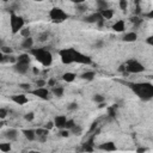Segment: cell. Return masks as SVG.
Listing matches in <instances>:
<instances>
[{
	"label": "cell",
	"instance_id": "cell-1",
	"mask_svg": "<svg viewBox=\"0 0 153 153\" xmlns=\"http://www.w3.org/2000/svg\"><path fill=\"white\" fill-rule=\"evenodd\" d=\"M132 91L142 100H150L153 98V85L151 83H129Z\"/></svg>",
	"mask_w": 153,
	"mask_h": 153
},
{
	"label": "cell",
	"instance_id": "cell-2",
	"mask_svg": "<svg viewBox=\"0 0 153 153\" xmlns=\"http://www.w3.org/2000/svg\"><path fill=\"white\" fill-rule=\"evenodd\" d=\"M30 54L34 55L38 62L42 64L44 67H49L53 62V55L46 47L44 48H31L30 49Z\"/></svg>",
	"mask_w": 153,
	"mask_h": 153
},
{
	"label": "cell",
	"instance_id": "cell-3",
	"mask_svg": "<svg viewBox=\"0 0 153 153\" xmlns=\"http://www.w3.org/2000/svg\"><path fill=\"white\" fill-rule=\"evenodd\" d=\"M49 17H50V19H52L53 23L59 24V23L65 22V20L68 18V15L64 11L62 8H60V7H53L49 11Z\"/></svg>",
	"mask_w": 153,
	"mask_h": 153
},
{
	"label": "cell",
	"instance_id": "cell-4",
	"mask_svg": "<svg viewBox=\"0 0 153 153\" xmlns=\"http://www.w3.org/2000/svg\"><path fill=\"white\" fill-rule=\"evenodd\" d=\"M126 66V72L127 73H134V74H138V73H142L145 71V66L142 65L141 62H139L138 60H128L127 62L125 64Z\"/></svg>",
	"mask_w": 153,
	"mask_h": 153
},
{
	"label": "cell",
	"instance_id": "cell-5",
	"mask_svg": "<svg viewBox=\"0 0 153 153\" xmlns=\"http://www.w3.org/2000/svg\"><path fill=\"white\" fill-rule=\"evenodd\" d=\"M24 24H25V22L22 17L17 16L15 13H11V16H10V25H11V30L13 34L19 33L20 30L24 28Z\"/></svg>",
	"mask_w": 153,
	"mask_h": 153
},
{
	"label": "cell",
	"instance_id": "cell-6",
	"mask_svg": "<svg viewBox=\"0 0 153 153\" xmlns=\"http://www.w3.org/2000/svg\"><path fill=\"white\" fill-rule=\"evenodd\" d=\"M73 53H74V49L73 48H66V49H61L59 54H60V59L62 61V64L65 65H71L73 64Z\"/></svg>",
	"mask_w": 153,
	"mask_h": 153
},
{
	"label": "cell",
	"instance_id": "cell-7",
	"mask_svg": "<svg viewBox=\"0 0 153 153\" xmlns=\"http://www.w3.org/2000/svg\"><path fill=\"white\" fill-rule=\"evenodd\" d=\"M73 61L77 64H81V65H91L92 64V60L89 55H85L83 53L78 52V50L74 49V53H73Z\"/></svg>",
	"mask_w": 153,
	"mask_h": 153
},
{
	"label": "cell",
	"instance_id": "cell-8",
	"mask_svg": "<svg viewBox=\"0 0 153 153\" xmlns=\"http://www.w3.org/2000/svg\"><path fill=\"white\" fill-rule=\"evenodd\" d=\"M34 96L41 98V99H44L47 100L49 98V91L46 89V87H37L36 90H33V91H30Z\"/></svg>",
	"mask_w": 153,
	"mask_h": 153
},
{
	"label": "cell",
	"instance_id": "cell-9",
	"mask_svg": "<svg viewBox=\"0 0 153 153\" xmlns=\"http://www.w3.org/2000/svg\"><path fill=\"white\" fill-rule=\"evenodd\" d=\"M66 121H67V117L65 115H57L55 118H54V126L57 127L59 129H64L65 128V125H66Z\"/></svg>",
	"mask_w": 153,
	"mask_h": 153
},
{
	"label": "cell",
	"instance_id": "cell-10",
	"mask_svg": "<svg viewBox=\"0 0 153 153\" xmlns=\"http://www.w3.org/2000/svg\"><path fill=\"white\" fill-rule=\"evenodd\" d=\"M98 148L102 150V151H107V152H114V151L117 150L115 142H113V141H107V142H104V144H100Z\"/></svg>",
	"mask_w": 153,
	"mask_h": 153
},
{
	"label": "cell",
	"instance_id": "cell-11",
	"mask_svg": "<svg viewBox=\"0 0 153 153\" xmlns=\"http://www.w3.org/2000/svg\"><path fill=\"white\" fill-rule=\"evenodd\" d=\"M11 99H12V102H15V103L18 105H24L29 102V98L25 95H15L11 97Z\"/></svg>",
	"mask_w": 153,
	"mask_h": 153
},
{
	"label": "cell",
	"instance_id": "cell-12",
	"mask_svg": "<svg viewBox=\"0 0 153 153\" xmlns=\"http://www.w3.org/2000/svg\"><path fill=\"white\" fill-rule=\"evenodd\" d=\"M5 138L8 139L10 141H15V140H17V138H18V130L15 129V128H10V129H7V130L5 132Z\"/></svg>",
	"mask_w": 153,
	"mask_h": 153
},
{
	"label": "cell",
	"instance_id": "cell-13",
	"mask_svg": "<svg viewBox=\"0 0 153 153\" xmlns=\"http://www.w3.org/2000/svg\"><path fill=\"white\" fill-rule=\"evenodd\" d=\"M100 19H103L100 17V15L98 13V12H96V13H92V15H90V16H87V17H85L84 18V20L86 23H90V24H92V23H97L98 20H100Z\"/></svg>",
	"mask_w": 153,
	"mask_h": 153
},
{
	"label": "cell",
	"instance_id": "cell-14",
	"mask_svg": "<svg viewBox=\"0 0 153 153\" xmlns=\"http://www.w3.org/2000/svg\"><path fill=\"white\" fill-rule=\"evenodd\" d=\"M15 71L17 73H19V74H25L26 72H28V69H29V66L28 65H23V64H15Z\"/></svg>",
	"mask_w": 153,
	"mask_h": 153
},
{
	"label": "cell",
	"instance_id": "cell-15",
	"mask_svg": "<svg viewBox=\"0 0 153 153\" xmlns=\"http://www.w3.org/2000/svg\"><path fill=\"white\" fill-rule=\"evenodd\" d=\"M30 56H29V54H20L19 56H17V62L18 64H23V65H30ZM16 62V64H17Z\"/></svg>",
	"mask_w": 153,
	"mask_h": 153
},
{
	"label": "cell",
	"instance_id": "cell-16",
	"mask_svg": "<svg viewBox=\"0 0 153 153\" xmlns=\"http://www.w3.org/2000/svg\"><path fill=\"white\" fill-rule=\"evenodd\" d=\"M113 30L116 33H122V31H125V22L122 19L117 20V22L113 25Z\"/></svg>",
	"mask_w": 153,
	"mask_h": 153
},
{
	"label": "cell",
	"instance_id": "cell-17",
	"mask_svg": "<svg viewBox=\"0 0 153 153\" xmlns=\"http://www.w3.org/2000/svg\"><path fill=\"white\" fill-rule=\"evenodd\" d=\"M23 134L30 141H34L36 139V133H35V130H33V129H23Z\"/></svg>",
	"mask_w": 153,
	"mask_h": 153
},
{
	"label": "cell",
	"instance_id": "cell-18",
	"mask_svg": "<svg viewBox=\"0 0 153 153\" xmlns=\"http://www.w3.org/2000/svg\"><path fill=\"white\" fill-rule=\"evenodd\" d=\"M136 38H138V35H136V33H134V31H132V33H128V34H126L125 36H123V39L125 42H135L136 41Z\"/></svg>",
	"mask_w": 153,
	"mask_h": 153
},
{
	"label": "cell",
	"instance_id": "cell-19",
	"mask_svg": "<svg viewBox=\"0 0 153 153\" xmlns=\"http://www.w3.org/2000/svg\"><path fill=\"white\" fill-rule=\"evenodd\" d=\"M98 13L100 15V17L103 18L104 20L105 19H111V18H113V16H114V11H113V10H110V8L104 10V11H99Z\"/></svg>",
	"mask_w": 153,
	"mask_h": 153
},
{
	"label": "cell",
	"instance_id": "cell-20",
	"mask_svg": "<svg viewBox=\"0 0 153 153\" xmlns=\"http://www.w3.org/2000/svg\"><path fill=\"white\" fill-rule=\"evenodd\" d=\"M34 46V39L31 37H28V38H24L23 43H22V48L23 49H31Z\"/></svg>",
	"mask_w": 153,
	"mask_h": 153
},
{
	"label": "cell",
	"instance_id": "cell-21",
	"mask_svg": "<svg viewBox=\"0 0 153 153\" xmlns=\"http://www.w3.org/2000/svg\"><path fill=\"white\" fill-rule=\"evenodd\" d=\"M75 77H77V75H75L73 72H66V73H64L62 79L66 81V83H72V81L75 80Z\"/></svg>",
	"mask_w": 153,
	"mask_h": 153
},
{
	"label": "cell",
	"instance_id": "cell-22",
	"mask_svg": "<svg viewBox=\"0 0 153 153\" xmlns=\"http://www.w3.org/2000/svg\"><path fill=\"white\" fill-rule=\"evenodd\" d=\"M96 77L95 72L93 71H87V72L83 73L81 74V79H84V80H87V81H91V80H93Z\"/></svg>",
	"mask_w": 153,
	"mask_h": 153
},
{
	"label": "cell",
	"instance_id": "cell-23",
	"mask_svg": "<svg viewBox=\"0 0 153 153\" xmlns=\"http://www.w3.org/2000/svg\"><path fill=\"white\" fill-rule=\"evenodd\" d=\"M52 92H53V95L55 97H62L65 90H64V87H61V86H54L52 89Z\"/></svg>",
	"mask_w": 153,
	"mask_h": 153
},
{
	"label": "cell",
	"instance_id": "cell-24",
	"mask_svg": "<svg viewBox=\"0 0 153 153\" xmlns=\"http://www.w3.org/2000/svg\"><path fill=\"white\" fill-rule=\"evenodd\" d=\"M97 6H98V12L99 11H104V10H108L109 8L108 3L104 1V0H98V1H97Z\"/></svg>",
	"mask_w": 153,
	"mask_h": 153
},
{
	"label": "cell",
	"instance_id": "cell-25",
	"mask_svg": "<svg viewBox=\"0 0 153 153\" xmlns=\"http://www.w3.org/2000/svg\"><path fill=\"white\" fill-rule=\"evenodd\" d=\"M35 133H36V136H48L49 130L46 128H37L35 130Z\"/></svg>",
	"mask_w": 153,
	"mask_h": 153
},
{
	"label": "cell",
	"instance_id": "cell-26",
	"mask_svg": "<svg viewBox=\"0 0 153 153\" xmlns=\"http://www.w3.org/2000/svg\"><path fill=\"white\" fill-rule=\"evenodd\" d=\"M11 144L10 142H3V144H0V151L4 152V153H7L11 151Z\"/></svg>",
	"mask_w": 153,
	"mask_h": 153
},
{
	"label": "cell",
	"instance_id": "cell-27",
	"mask_svg": "<svg viewBox=\"0 0 153 153\" xmlns=\"http://www.w3.org/2000/svg\"><path fill=\"white\" fill-rule=\"evenodd\" d=\"M93 150H95V146L87 145L86 142H84L83 146H81V151H83V152H86V153H91V152H93Z\"/></svg>",
	"mask_w": 153,
	"mask_h": 153
},
{
	"label": "cell",
	"instance_id": "cell-28",
	"mask_svg": "<svg viewBox=\"0 0 153 153\" xmlns=\"http://www.w3.org/2000/svg\"><path fill=\"white\" fill-rule=\"evenodd\" d=\"M130 22L134 24V28H139V26L141 25V23H142V20H141L138 16H134V17L130 18Z\"/></svg>",
	"mask_w": 153,
	"mask_h": 153
},
{
	"label": "cell",
	"instance_id": "cell-29",
	"mask_svg": "<svg viewBox=\"0 0 153 153\" xmlns=\"http://www.w3.org/2000/svg\"><path fill=\"white\" fill-rule=\"evenodd\" d=\"M0 52H1L4 55H11V54H12V48L6 47V46H3L1 48H0Z\"/></svg>",
	"mask_w": 153,
	"mask_h": 153
},
{
	"label": "cell",
	"instance_id": "cell-30",
	"mask_svg": "<svg viewBox=\"0 0 153 153\" xmlns=\"http://www.w3.org/2000/svg\"><path fill=\"white\" fill-rule=\"evenodd\" d=\"M71 132H72V134H74V135H80L81 132H83V128H81L80 126H78V125H75L72 129H71Z\"/></svg>",
	"mask_w": 153,
	"mask_h": 153
},
{
	"label": "cell",
	"instance_id": "cell-31",
	"mask_svg": "<svg viewBox=\"0 0 153 153\" xmlns=\"http://www.w3.org/2000/svg\"><path fill=\"white\" fill-rule=\"evenodd\" d=\"M74 126H75V122H74V120H67V121H66V125H65V128H64V129L71 130V129H72Z\"/></svg>",
	"mask_w": 153,
	"mask_h": 153
},
{
	"label": "cell",
	"instance_id": "cell-32",
	"mask_svg": "<svg viewBox=\"0 0 153 153\" xmlns=\"http://www.w3.org/2000/svg\"><path fill=\"white\" fill-rule=\"evenodd\" d=\"M77 10H78V12L84 13V12L87 11V6H86L85 4H83V3H79V4L77 5Z\"/></svg>",
	"mask_w": 153,
	"mask_h": 153
},
{
	"label": "cell",
	"instance_id": "cell-33",
	"mask_svg": "<svg viewBox=\"0 0 153 153\" xmlns=\"http://www.w3.org/2000/svg\"><path fill=\"white\" fill-rule=\"evenodd\" d=\"M20 35H22L24 38H28V37H30V29L29 28H23L22 30H20Z\"/></svg>",
	"mask_w": 153,
	"mask_h": 153
},
{
	"label": "cell",
	"instance_id": "cell-34",
	"mask_svg": "<svg viewBox=\"0 0 153 153\" xmlns=\"http://www.w3.org/2000/svg\"><path fill=\"white\" fill-rule=\"evenodd\" d=\"M127 7H128V1H127V0H121V1H120V8L123 12H126L127 11Z\"/></svg>",
	"mask_w": 153,
	"mask_h": 153
},
{
	"label": "cell",
	"instance_id": "cell-35",
	"mask_svg": "<svg viewBox=\"0 0 153 153\" xmlns=\"http://www.w3.org/2000/svg\"><path fill=\"white\" fill-rule=\"evenodd\" d=\"M93 100L96 103H104V96L102 95H95L93 96Z\"/></svg>",
	"mask_w": 153,
	"mask_h": 153
},
{
	"label": "cell",
	"instance_id": "cell-36",
	"mask_svg": "<svg viewBox=\"0 0 153 153\" xmlns=\"http://www.w3.org/2000/svg\"><path fill=\"white\" fill-rule=\"evenodd\" d=\"M115 105L114 107H110V108H108V114H109V116L110 117H115L116 116V111H115Z\"/></svg>",
	"mask_w": 153,
	"mask_h": 153
},
{
	"label": "cell",
	"instance_id": "cell-37",
	"mask_svg": "<svg viewBox=\"0 0 153 153\" xmlns=\"http://www.w3.org/2000/svg\"><path fill=\"white\" fill-rule=\"evenodd\" d=\"M24 118H25L26 121H29V122H31V121H34V118H35V114H34V113H26V114L24 115Z\"/></svg>",
	"mask_w": 153,
	"mask_h": 153
},
{
	"label": "cell",
	"instance_id": "cell-38",
	"mask_svg": "<svg viewBox=\"0 0 153 153\" xmlns=\"http://www.w3.org/2000/svg\"><path fill=\"white\" fill-rule=\"evenodd\" d=\"M48 39V33H42L38 36V41L39 42H44V41Z\"/></svg>",
	"mask_w": 153,
	"mask_h": 153
},
{
	"label": "cell",
	"instance_id": "cell-39",
	"mask_svg": "<svg viewBox=\"0 0 153 153\" xmlns=\"http://www.w3.org/2000/svg\"><path fill=\"white\" fill-rule=\"evenodd\" d=\"M46 85H47V81L43 80V79H39V80L36 81V86L37 87H44Z\"/></svg>",
	"mask_w": 153,
	"mask_h": 153
},
{
	"label": "cell",
	"instance_id": "cell-40",
	"mask_svg": "<svg viewBox=\"0 0 153 153\" xmlns=\"http://www.w3.org/2000/svg\"><path fill=\"white\" fill-rule=\"evenodd\" d=\"M77 109H78V103H75V102L71 103V104L67 107V110H69V111H73V110H77Z\"/></svg>",
	"mask_w": 153,
	"mask_h": 153
},
{
	"label": "cell",
	"instance_id": "cell-41",
	"mask_svg": "<svg viewBox=\"0 0 153 153\" xmlns=\"http://www.w3.org/2000/svg\"><path fill=\"white\" fill-rule=\"evenodd\" d=\"M6 116H7V110L4 108H0V118L4 120V118H6Z\"/></svg>",
	"mask_w": 153,
	"mask_h": 153
},
{
	"label": "cell",
	"instance_id": "cell-42",
	"mask_svg": "<svg viewBox=\"0 0 153 153\" xmlns=\"http://www.w3.org/2000/svg\"><path fill=\"white\" fill-rule=\"evenodd\" d=\"M55 126H54V122L53 121H49V122H47V123L44 125V128L46 129H48V130H50V129H53Z\"/></svg>",
	"mask_w": 153,
	"mask_h": 153
},
{
	"label": "cell",
	"instance_id": "cell-43",
	"mask_svg": "<svg viewBox=\"0 0 153 153\" xmlns=\"http://www.w3.org/2000/svg\"><path fill=\"white\" fill-rule=\"evenodd\" d=\"M60 135L62 136V138H68L69 136V130H67V129H61Z\"/></svg>",
	"mask_w": 153,
	"mask_h": 153
},
{
	"label": "cell",
	"instance_id": "cell-44",
	"mask_svg": "<svg viewBox=\"0 0 153 153\" xmlns=\"http://www.w3.org/2000/svg\"><path fill=\"white\" fill-rule=\"evenodd\" d=\"M19 87L23 89V90H25V91H30V84H28V83H22V84H19Z\"/></svg>",
	"mask_w": 153,
	"mask_h": 153
},
{
	"label": "cell",
	"instance_id": "cell-45",
	"mask_svg": "<svg viewBox=\"0 0 153 153\" xmlns=\"http://www.w3.org/2000/svg\"><path fill=\"white\" fill-rule=\"evenodd\" d=\"M48 86H52V87L56 86V79H55V78L49 79V80H48Z\"/></svg>",
	"mask_w": 153,
	"mask_h": 153
},
{
	"label": "cell",
	"instance_id": "cell-46",
	"mask_svg": "<svg viewBox=\"0 0 153 153\" xmlns=\"http://www.w3.org/2000/svg\"><path fill=\"white\" fill-rule=\"evenodd\" d=\"M97 128H98V123H97V122H93L92 126H91V128H90V130H89V133H93Z\"/></svg>",
	"mask_w": 153,
	"mask_h": 153
},
{
	"label": "cell",
	"instance_id": "cell-47",
	"mask_svg": "<svg viewBox=\"0 0 153 153\" xmlns=\"http://www.w3.org/2000/svg\"><path fill=\"white\" fill-rule=\"evenodd\" d=\"M103 46H104V42H103V41H97V42L95 43V47H96L97 49L103 48Z\"/></svg>",
	"mask_w": 153,
	"mask_h": 153
},
{
	"label": "cell",
	"instance_id": "cell-48",
	"mask_svg": "<svg viewBox=\"0 0 153 153\" xmlns=\"http://www.w3.org/2000/svg\"><path fill=\"white\" fill-rule=\"evenodd\" d=\"M146 43L150 44V46H153V37L152 36H150V37L146 38Z\"/></svg>",
	"mask_w": 153,
	"mask_h": 153
},
{
	"label": "cell",
	"instance_id": "cell-49",
	"mask_svg": "<svg viewBox=\"0 0 153 153\" xmlns=\"http://www.w3.org/2000/svg\"><path fill=\"white\" fill-rule=\"evenodd\" d=\"M135 13H136V15H140V13H141V7L139 6V1H136V8H135Z\"/></svg>",
	"mask_w": 153,
	"mask_h": 153
},
{
	"label": "cell",
	"instance_id": "cell-50",
	"mask_svg": "<svg viewBox=\"0 0 153 153\" xmlns=\"http://www.w3.org/2000/svg\"><path fill=\"white\" fill-rule=\"evenodd\" d=\"M146 151H147L146 147H139V148L136 150V153H145Z\"/></svg>",
	"mask_w": 153,
	"mask_h": 153
},
{
	"label": "cell",
	"instance_id": "cell-51",
	"mask_svg": "<svg viewBox=\"0 0 153 153\" xmlns=\"http://www.w3.org/2000/svg\"><path fill=\"white\" fill-rule=\"evenodd\" d=\"M118 71H120V72H122V73H125V72H126V66H125V64H122V65L120 66Z\"/></svg>",
	"mask_w": 153,
	"mask_h": 153
},
{
	"label": "cell",
	"instance_id": "cell-52",
	"mask_svg": "<svg viewBox=\"0 0 153 153\" xmlns=\"http://www.w3.org/2000/svg\"><path fill=\"white\" fill-rule=\"evenodd\" d=\"M3 62H5V55L0 52V64H3Z\"/></svg>",
	"mask_w": 153,
	"mask_h": 153
},
{
	"label": "cell",
	"instance_id": "cell-53",
	"mask_svg": "<svg viewBox=\"0 0 153 153\" xmlns=\"http://www.w3.org/2000/svg\"><path fill=\"white\" fill-rule=\"evenodd\" d=\"M104 22H105V20H104V19H100V20H98V22H97V24H98V26H99V28H102V26H103V25H104Z\"/></svg>",
	"mask_w": 153,
	"mask_h": 153
},
{
	"label": "cell",
	"instance_id": "cell-54",
	"mask_svg": "<svg viewBox=\"0 0 153 153\" xmlns=\"http://www.w3.org/2000/svg\"><path fill=\"white\" fill-rule=\"evenodd\" d=\"M38 141L39 142H46L47 141V136H38Z\"/></svg>",
	"mask_w": 153,
	"mask_h": 153
},
{
	"label": "cell",
	"instance_id": "cell-55",
	"mask_svg": "<svg viewBox=\"0 0 153 153\" xmlns=\"http://www.w3.org/2000/svg\"><path fill=\"white\" fill-rule=\"evenodd\" d=\"M145 16H146V17H148V18H153V10H152V11H150L148 13H146Z\"/></svg>",
	"mask_w": 153,
	"mask_h": 153
},
{
	"label": "cell",
	"instance_id": "cell-56",
	"mask_svg": "<svg viewBox=\"0 0 153 153\" xmlns=\"http://www.w3.org/2000/svg\"><path fill=\"white\" fill-rule=\"evenodd\" d=\"M33 72H34V74H36V75H37V74L39 73V71H38L36 67H34V68H33Z\"/></svg>",
	"mask_w": 153,
	"mask_h": 153
},
{
	"label": "cell",
	"instance_id": "cell-57",
	"mask_svg": "<svg viewBox=\"0 0 153 153\" xmlns=\"http://www.w3.org/2000/svg\"><path fill=\"white\" fill-rule=\"evenodd\" d=\"M104 107H105L104 103H99V105H98V108H104Z\"/></svg>",
	"mask_w": 153,
	"mask_h": 153
},
{
	"label": "cell",
	"instance_id": "cell-58",
	"mask_svg": "<svg viewBox=\"0 0 153 153\" xmlns=\"http://www.w3.org/2000/svg\"><path fill=\"white\" fill-rule=\"evenodd\" d=\"M4 125H5V122H0V128H1Z\"/></svg>",
	"mask_w": 153,
	"mask_h": 153
}]
</instances>
